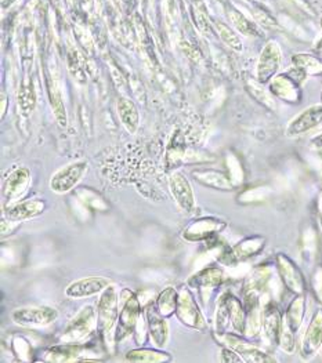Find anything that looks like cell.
Returning a JSON list of instances; mask_svg holds the SVG:
<instances>
[{
  "label": "cell",
  "mask_w": 322,
  "mask_h": 363,
  "mask_svg": "<svg viewBox=\"0 0 322 363\" xmlns=\"http://www.w3.org/2000/svg\"><path fill=\"white\" fill-rule=\"evenodd\" d=\"M321 100H322V94H321Z\"/></svg>",
  "instance_id": "obj_37"
},
{
  "label": "cell",
  "mask_w": 322,
  "mask_h": 363,
  "mask_svg": "<svg viewBox=\"0 0 322 363\" xmlns=\"http://www.w3.org/2000/svg\"><path fill=\"white\" fill-rule=\"evenodd\" d=\"M322 345V310L314 313L301 342V357L311 358L314 357Z\"/></svg>",
  "instance_id": "obj_13"
},
{
  "label": "cell",
  "mask_w": 322,
  "mask_h": 363,
  "mask_svg": "<svg viewBox=\"0 0 322 363\" xmlns=\"http://www.w3.org/2000/svg\"><path fill=\"white\" fill-rule=\"evenodd\" d=\"M266 239L262 236H250L235 245L227 253V262H240L259 255L265 247Z\"/></svg>",
  "instance_id": "obj_18"
},
{
  "label": "cell",
  "mask_w": 322,
  "mask_h": 363,
  "mask_svg": "<svg viewBox=\"0 0 322 363\" xmlns=\"http://www.w3.org/2000/svg\"><path fill=\"white\" fill-rule=\"evenodd\" d=\"M282 315L274 303H269L262 312V330L270 344L279 342V333L282 326Z\"/></svg>",
  "instance_id": "obj_17"
},
{
  "label": "cell",
  "mask_w": 322,
  "mask_h": 363,
  "mask_svg": "<svg viewBox=\"0 0 322 363\" xmlns=\"http://www.w3.org/2000/svg\"><path fill=\"white\" fill-rule=\"evenodd\" d=\"M281 67V50L275 42H269L260 54L257 64V80L266 83L272 78Z\"/></svg>",
  "instance_id": "obj_11"
},
{
  "label": "cell",
  "mask_w": 322,
  "mask_h": 363,
  "mask_svg": "<svg viewBox=\"0 0 322 363\" xmlns=\"http://www.w3.org/2000/svg\"><path fill=\"white\" fill-rule=\"evenodd\" d=\"M313 143H314V144H316V145H317V147H321V148H322V134H320V135H318V137H316V138H314V141H313Z\"/></svg>",
  "instance_id": "obj_36"
},
{
  "label": "cell",
  "mask_w": 322,
  "mask_h": 363,
  "mask_svg": "<svg viewBox=\"0 0 322 363\" xmlns=\"http://www.w3.org/2000/svg\"><path fill=\"white\" fill-rule=\"evenodd\" d=\"M58 318L52 307H28L13 312V320L21 326H48Z\"/></svg>",
  "instance_id": "obj_7"
},
{
  "label": "cell",
  "mask_w": 322,
  "mask_h": 363,
  "mask_svg": "<svg viewBox=\"0 0 322 363\" xmlns=\"http://www.w3.org/2000/svg\"><path fill=\"white\" fill-rule=\"evenodd\" d=\"M275 262H277L278 274H279L281 281L285 287L289 291L295 293L296 296L303 294L306 290V281L303 278L301 271L299 269V267L296 265L295 262L284 255H278Z\"/></svg>",
  "instance_id": "obj_6"
},
{
  "label": "cell",
  "mask_w": 322,
  "mask_h": 363,
  "mask_svg": "<svg viewBox=\"0 0 322 363\" xmlns=\"http://www.w3.org/2000/svg\"><path fill=\"white\" fill-rule=\"evenodd\" d=\"M147 323L150 329V336L154 344L158 348L165 347L169 337V328L165 320V316L162 315L157 306H150L147 308Z\"/></svg>",
  "instance_id": "obj_19"
},
{
  "label": "cell",
  "mask_w": 322,
  "mask_h": 363,
  "mask_svg": "<svg viewBox=\"0 0 322 363\" xmlns=\"http://www.w3.org/2000/svg\"><path fill=\"white\" fill-rule=\"evenodd\" d=\"M18 104H20V108L23 109L24 115H29V112L33 111L35 104H36V97H35L32 84L24 83L21 86V90L18 93Z\"/></svg>",
  "instance_id": "obj_32"
},
{
  "label": "cell",
  "mask_w": 322,
  "mask_h": 363,
  "mask_svg": "<svg viewBox=\"0 0 322 363\" xmlns=\"http://www.w3.org/2000/svg\"><path fill=\"white\" fill-rule=\"evenodd\" d=\"M109 285V279L104 277H87L72 282L67 287L65 294L71 298H84L104 291Z\"/></svg>",
  "instance_id": "obj_12"
},
{
  "label": "cell",
  "mask_w": 322,
  "mask_h": 363,
  "mask_svg": "<svg viewBox=\"0 0 322 363\" xmlns=\"http://www.w3.org/2000/svg\"><path fill=\"white\" fill-rule=\"evenodd\" d=\"M169 188L179 208L184 211H191L194 208L195 206L194 191L191 184L183 174L174 173L169 180Z\"/></svg>",
  "instance_id": "obj_15"
},
{
  "label": "cell",
  "mask_w": 322,
  "mask_h": 363,
  "mask_svg": "<svg viewBox=\"0 0 322 363\" xmlns=\"http://www.w3.org/2000/svg\"><path fill=\"white\" fill-rule=\"evenodd\" d=\"M176 315L184 325H187L189 328L196 329L199 332L206 330L205 318L202 312L199 311L196 303L194 301V297L186 289H183L177 296Z\"/></svg>",
  "instance_id": "obj_5"
},
{
  "label": "cell",
  "mask_w": 322,
  "mask_h": 363,
  "mask_svg": "<svg viewBox=\"0 0 322 363\" xmlns=\"http://www.w3.org/2000/svg\"><path fill=\"white\" fill-rule=\"evenodd\" d=\"M317 214H318V220H320L322 227V188L318 194V198H317Z\"/></svg>",
  "instance_id": "obj_35"
},
{
  "label": "cell",
  "mask_w": 322,
  "mask_h": 363,
  "mask_svg": "<svg viewBox=\"0 0 322 363\" xmlns=\"http://www.w3.org/2000/svg\"><path fill=\"white\" fill-rule=\"evenodd\" d=\"M118 291L113 286H108L104 291H101V297L97 306V329L101 335H107L119 318V300Z\"/></svg>",
  "instance_id": "obj_2"
},
{
  "label": "cell",
  "mask_w": 322,
  "mask_h": 363,
  "mask_svg": "<svg viewBox=\"0 0 322 363\" xmlns=\"http://www.w3.org/2000/svg\"><path fill=\"white\" fill-rule=\"evenodd\" d=\"M46 208L48 205L42 199H28L23 202H17L13 206H9V208L4 211V217L10 223H23V221L42 216Z\"/></svg>",
  "instance_id": "obj_8"
},
{
  "label": "cell",
  "mask_w": 322,
  "mask_h": 363,
  "mask_svg": "<svg viewBox=\"0 0 322 363\" xmlns=\"http://www.w3.org/2000/svg\"><path fill=\"white\" fill-rule=\"evenodd\" d=\"M226 228V223L218 218H199L191 223L184 231V238L191 242H201L208 240L212 236L221 233Z\"/></svg>",
  "instance_id": "obj_10"
},
{
  "label": "cell",
  "mask_w": 322,
  "mask_h": 363,
  "mask_svg": "<svg viewBox=\"0 0 322 363\" xmlns=\"http://www.w3.org/2000/svg\"><path fill=\"white\" fill-rule=\"evenodd\" d=\"M86 172H87V162H84V160L67 164L65 167H62L57 173H54L53 177L50 180L52 191L55 194L70 192L81 182Z\"/></svg>",
  "instance_id": "obj_4"
},
{
  "label": "cell",
  "mask_w": 322,
  "mask_h": 363,
  "mask_svg": "<svg viewBox=\"0 0 322 363\" xmlns=\"http://www.w3.org/2000/svg\"><path fill=\"white\" fill-rule=\"evenodd\" d=\"M226 341H227V345L230 348L235 350L241 355L243 362H275V359H272L269 354H266L265 351L259 350L257 347L243 341L241 337H237V336H233V335H227L226 336Z\"/></svg>",
  "instance_id": "obj_16"
},
{
  "label": "cell",
  "mask_w": 322,
  "mask_h": 363,
  "mask_svg": "<svg viewBox=\"0 0 322 363\" xmlns=\"http://www.w3.org/2000/svg\"><path fill=\"white\" fill-rule=\"evenodd\" d=\"M292 62L296 68L301 69L306 75H321L322 60L309 54H297L294 55Z\"/></svg>",
  "instance_id": "obj_27"
},
{
  "label": "cell",
  "mask_w": 322,
  "mask_h": 363,
  "mask_svg": "<svg viewBox=\"0 0 322 363\" xmlns=\"http://www.w3.org/2000/svg\"><path fill=\"white\" fill-rule=\"evenodd\" d=\"M194 176H195L196 182H199L202 185L209 186V188H215L220 191H233V188H234L233 182L227 176H224L218 172H212V170L195 172Z\"/></svg>",
  "instance_id": "obj_22"
},
{
  "label": "cell",
  "mask_w": 322,
  "mask_h": 363,
  "mask_svg": "<svg viewBox=\"0 0 322 363\" xmlns=\"http://www.w3.org/2000/svg\"><path fill=\"white\" fill-rule=\"evenodd\" d=\"M122 298H123V307H122V311L119 312V318L116 322V333H115L116 341H122L135 332L138 316L141 313V306L135 293H132L131 290H123Z\"/></svg>",
  "instance_id": "obj_1"
},
{
  "label": "cell",
  "mask_w": 322,
  "mask_h": 363,
  "mask_svg": "<svg viewBox=\"0 0 322 363\" xmlns=\"http://www.w3.org/2000/svg\"><path fill=\"white\" fill-rule=\"evenodd\" d=\"M30 184V172L26 167L16 169L11 172L3 184V198L6 202L18 201L26 192Z\"/></svg>",
  "instance_id": "obj_9"
},
{
  "label": "cell",
  "mask_w": 322,
  "mask_h": 363,
  "mask_svg": "<svg viewBox=\"0 0 322 363\" xmlns=\"http://www.w3.org/2000/svg\"><path fill=\"white\" fill-rule=\"evenodd\" d=\"M223 281V271L218 268H206L189 279V285L194 287H213Z\"/></svg>",
  "instance_id": "obj_25"
},
{
  "label": "cell",
  "mask_w": 322,
  "mask_h": 363,
  "mask_svg": "<svg viewBox=\"0 0 322 363\" xmlns=\"http://www.w3.org/2000/svg\"><path fill=\"white\" fill-rule=\"evenodd\" d=\"M304 310H306V300L303 294H299L295 300L289 304L288 310L284 315V322L294 330L297 332L303 319H304Z\"/></svg>",
  "instance_id": "obj_23"
},
{
  "label": "cell",
  "mask_w": 322,
  "mask_h": 363,
  "mask_svg": "<svg viewBox=\"0 0 322 363\" xmlns=\"http://www.w3.org/2000/svg\"><path fill=\"white\" fill-rule=\"evenodd\" d=\"M313 290L317 300L322 304V268H318L313 277Z\"/></svg>",
  "instance_id": "obj_33"
},
{
  "label": "cell",
  "mask_w": 322,
  "mask_h": 363,
  "mask_svg": "<svg viewBox=\"0 0 322 363\" xmlns=\"http://www.w3.org/2000/svg\"><path fill=\"white\" fill-rule=\"evenodd\" d=\"M322 122V104L313 105L307 109H304L300 115H297L295 119L289 123L287 134L289 137H296L300 134H304L309 130L314 129Z\"/></svg>",
  "instance_id": "obj_14"
},
{
  "label": "cell",
  "mask_w": 322,
  "mask_h": 363,
  "mask_svg": "<svg viewBox=\"0 0 322 363\" xmlns=\"http://www.w3.org/2000/svg\"><path fill=\"white\" fill-rule=\"evenodd\" d=\"M224 297L227 301L230 322H231L233 329L238 335H245V330H246V308H245V306L242 304L241 300H238L237 297H234L230 293H226Z\"/></svg>",
  "instance_id": "obj_21"
},
{
  "label": "cell",
  "mask_w": 322,
  "mask_h": 363,
  "mask_svg": "<svg viewBox=\"0 0 322 363\" xmlns=\"http://www.w3.org/2000/svg\"><path fill=\"white\" fill-rule=\"evenodd\" d=\"M118 112L126 130L132 134L135 133L138 128V112L135 105L128 99H121L118 103Z\"/></svg>",
  "instance_id": "obj_24"
},
{
  "label": "cell",
  "mask_w": 322,
  "mask_h": 363,
  "mask_svg": "<svg viewBox=\"0 0 322 363\" xmlns=\"http://www.w3.org/2000/svg\"><path fill=\"white\" fill-rule=\"evenodd\" d=\"M221 359H223V362H243V359L241 358V355L235 351V350H233V348H224L223 351H221Z\"/></svg>",
  "instance_id": "obj_34"
},
{
  "label": "cell",
  "mask_w": 322,
  "mask_h": 363,
  "mask_svg": "<svg viewBox=\"0 0 322 363\" xmlns=\"http://www.w3.org/2000/svg\"><path fill=\"white\" fill-rule=\"evenodd\" d=\"M94 328H97V313L93 307L87 306L82 308V311L70 322L64 330L62 341L65 344H77L78 341L89 336Z\"/></svg>",
  "instance_id": "obj_3"
},
{
  "label": "cell",
  "mask_w": 322,
  "mask_h": 363,
  "mask_svg": "<svg viewBox=\"0 0 322 363\" xmlns=\"http://www.w3.org/2000/svg\"><path fill=\"white\" fill-rule=\"evenodd\" d=\"M126 359L131 362L161 363L172 361L169 354L157 350H133L128 352Z\"/></svg>",
  "instance_id": "obj_26"
},
{
  "label": "cell",
  "mask_w": 322,
  "mask_h": 363,
  "mask_svg": "<svg viewBox=\"0 0 322 363\" xmlns=\"http://www.w3.org/2000/svg\"><path fill=\"white\" fill-rule=\"evenodd\" d=\"M216 28H217L218 35H220V38L223 39L224 43H227L231 49H234V50H237V52H241V39L238 38V35H237L230 26L223 24L221 21H217V23H216Z\"/></svg>",
  "instance_id": "obj_31"
},
{
  "label": "cell",
  "mask_w": 322,
  "mask_h": 363,
  "mask_svg": "<svg viewBox=\"0 0 322 363\" xmlns=\"http://www.w3.org/2000/svg\"><path fill=\"white\" fill-rule=\"evenodd\" d=\"M299 84L300 83H297L295 79L285 74L272 79L270 90L274 96H277L281 100L296 103L299 100Z\"/></svg>",
  "instance_id": "obj_20"
},
{
  "label": "cell",
  "mask_w": 322,
  "mask_h": 363,
  "mask_svg": "<svg viewBox=\"0 0 322 363\" xmlns=\"http://www.w3.org/2000/svg\"><path fill=\"white\" fill-rule=\"evenodd\" d=\"M158 310L165 318L176 313L177 308V293L173 287H166L158 297Z\"/></svg>",
  "instance_id": "obj_29"
},
{
  "label": "cell",
  "mask_w": 322,
  "mask_h": 363,
  "mask_svg": "<svg viewBox=\"0 0 322 363\" xmlns=\"http://www.w3.org/2000/svg\"><path fill=\"white\" fill-rule=\"evenodd\" d=\"M48 89H49V99H50V104H52V108H53L55 119L58 121V123L61 126H65L67 125L65 106L62 104V99H61V94H60L58 89L55 87L54 82H52L50 79L48 80Z\"/></svg>",
  "instance_id": "obj_28"
},
{
  "label": "cell",
  "mask_w": 322,
  "mask_h": 363,
  "mask_svg": "<svg viewBox=\"0 0 322 363\" xmlns=\"http://www.w3.org/2000/svg\"><path fill=\"white\" fill-rule=\"evenodd\" d=\"M226 10H227V16H228L230 21L243 35H256L257 33L256 26L252 24L243 14H241L238 10H235L233 6L226 7Z\"/></svg>",
  "instance_id": "obj_30"
}]
</instances>
